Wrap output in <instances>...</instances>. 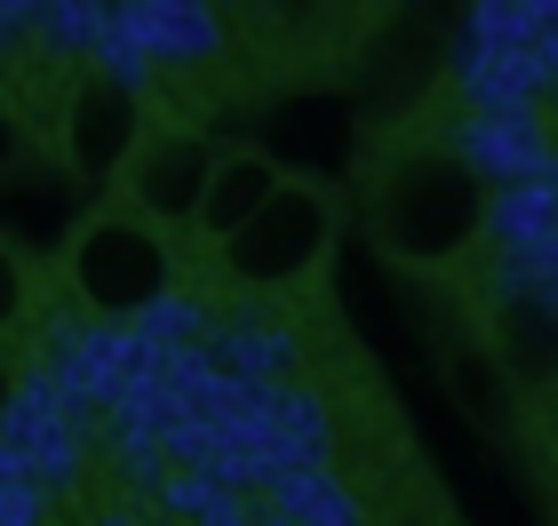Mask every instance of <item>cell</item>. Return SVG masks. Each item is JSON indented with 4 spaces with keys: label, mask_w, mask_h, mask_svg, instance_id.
Instances as JSON below:
<instances>
[{
    "label": "cell",
    "mask_w": 558,
    "mask_h": 526,
    "mask_svg": "<svg viewBox=\"0 0 558 526\" xmlns=\"http://www.w3.org/2000/svg\"><path fill=\"white\" fill-rule=\"evenodd\" d=\"M336 240H343V199L336 192L279 184L264 208L216 247V271L232 288H247V295H295V288H312L327 271Z\"/></svg>",
    "instance_id": "2"
},
{
    "label": "cell",
    "mask_w": 558,
    "mask_h": 526,
    "mask_svg": "<svg viewBox=\"0 0 558 526\" xmlns=\"http://www.w3.org/2000/svg\"><path fill=\"white\" fill-rule=\"evenodd\" d=\"M144 136H151V105L120 72H88V81L64 96L57 152L72 160V175H88V184H120V168L144 152Z\"/></svg>",
    "instance_id": "5"
},
{
    "label": "cell",
    "mask_w": 558,
    "mask_h": 526,
    "mask_svg": "<svg viewBox=\"0 0 558 526\" xmlns=\"http://www.w3.org/2000/svg\"><path fill=\"white\" fill-rule=\"evenodd\" d=\"M247 144H256L288 184L336 192L343 175H360V120H351L343 96H279Z\"/></svg>",
    "instance_id": "4"
},
{
    "label": "cell",
    "mask_w": 558,
    "mask_h": 526,
    "mask_svg": "<svg viewBox=\"0 0 558 526\" xmlns=\"http://www.w3.org/2000/svg\"><path fill=\"white\" fill-rule=\"evenodd\" d=\"M64 288L81 295V311H96V319H144V311H160L168 288H175V240L136 223V216H120V208H105V216H88L81 232H72Z\"/></svg>",
    "instance_id": "3"
},
{
    "label": "cell",
    "mask_w": 558,
    "mask_h": 526,
    "mask_svg": "<svg viewBox=\"0 0 558 526\" xmlns=\"http://www.w3.org/2000/svg\"><path fill=\"white\" fill-rule=\"evenodd\" d=\"M208 168H216V144H208V136H192V129H151L144 152L120 168V216L151 223V232H184V223L199 216Z\"/></svg>",
    "instance_id": "6"
},
{
    "label": "cell",
    "mask_w": 558,
    "mask_h": 526,
    "mask_svg": "<svg viewBox=\"0 0 558 526\" xmlns=\"http://www.w3.org/2000/svg\"><path fill=\"white\" fill-rule=\"evenodd\" d=\"M495 367L511 375L526 399L550 391V295L543 288L502 295V311H495Z\"/></svg>",
    "instance_id": "8"
},
{
    "label": "cell",
    "mask_w": 558,
    "mask_h": 526,
    "mask_svg": "<svg viewBox=\"0 0 558 526\" xmlns=\"http://www.w3.org/2000/svg\"><path fill=\"white\" fill-rule=\"evenodd\" d=\"M495 184L463 144H391L360 160V223L391 271L439 280L487 240Z\"/></svg>",
    "instance_id": "1"
},
{
    "label": "cell",
    "mask_w": 558,
    "mask_h": 526,
    "mask_svg": "<svg viewBox=\"0 0 558 526\" xmlns=\"http://www.w3.org/2000/svg\"><path fill=\"white\" fill-rule=\"evenodd\" d=\"M16 407V367H9V351H0V415Z\"/></svg>",
    "instance_id": "12"
},
{
    "label": "cell",
    "mask_w": 558,
    "mask_h": 526,
    "mask_svg": "<svg viewBox=\"0 0 558 526\" xmlns=\"http://www.w3.org/2000/svg\"><path fill=\"white\" fill-rule=\"evenodd\" d=\"M120 40L151 48V57H208L223 33H216L208 9H129L120 16Z\"/></svg>",
    "instance_id": "10"
},
{
    "label": "cell",
    "mask_w": 558,
    "mask_h": 526,
    "mask_svg": "<svg viewBox=\"0 0 558 526\" xmlns=\"http://www.w3.org/2000/svg\"><path fill=\"white\" fill-rule=\"evenodd\" d=\"M447 391L478 431H519V415H526V391L495 367V351H478V343L447 351Z\"/></svg>",
    "instance_id": "9"
},
{
    "label": "cell",
    "mask_w": 558,
    "mask_h": 526,
    "mask_svg": "<svg viewBox=\"0 0 558 526\" xmlns=\"http://www.w3.org/2000/svg\"><path fill=\"white\" fill-rule=\"evenodd\" d=\"M0 160H16V120L0 112Z\"/></svg>",
    "instance_id": "13"
},
{
    "label": "cell",
    "mask_w": 558,
    "mask_h": 526,
    "mask_svg": "<svg viewBox=\"0 0 558 526\" xmlns=\"http://www.w3.org/2000/svg\"><path fill=\"white\" fill-rule=\"evenodd\" d=\"M33 319V256L16 240H0V343Z\"/></svg>",
    "instance_id": "11"
},
{
    "label": "cell",
    "mask_w": 558,
    "mask_h": 526,
    "mask_svg": "<svg viewBox=\"0 0 558 526\" xmlns=\"http://www.w3.org/2000/svg\"><path fill=\"white\" fill-rule=\"evenodd\" d=\"M279 184H288V175H279V168H271L247 136H240V144H216V168H208V192H199L192 232L208 240V247H223V240H232L240 223H247V216H256L264 199L279 192Z\"/></svg>",
    "instance_id": "7"
}]
</instances>
